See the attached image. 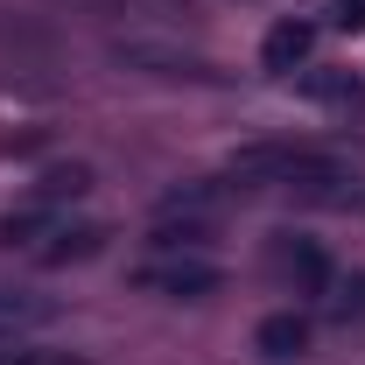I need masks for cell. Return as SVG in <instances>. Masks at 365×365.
Masks as SVG:
<instances>
[{
	"label": "cell",
	"instance_id": "cell-7",
	"mask_svg": "<svg viewBox=\"0 0 365 365\" xmlns=\"http://www.w3.org/2000/svg\"><path fill=\"white\" fill-rule=\"evenodd\" d=\"M0 365H78L71 351H29V344H14V351H0Z\"/></svg>",
	"mask_w": 365,
	"mask_h": 365
},
{
	"label": "cell",
	"instance_id": "cell-3",
	"mask_svg": "<svg viewBox=\"0 0 365 365\" xmlns=\"http://www.w3.org/2000/svg\"><path fill=\"white\" fill-rule=\"evenodd\" d=\"M309 49H317V21H281L267 36V49H260V63H267V71H295Z\"/></svg>",
	"mask_w": 365,
	"mask_h": 365
},
{
	"label": "cell",
	"instance_id": "cell-6",
	"mask_svg": "<svg viewBox=\"0 0 365 365\" xmlns=\"http://www.w3.org/2000/svg\"><path fill=\"white\" fill-rule=\"evenodd\" d=\"M302 85L317 91V98H330V106H351V113H359V98H365L359 78H302Z\"/></svg>",
	"mask_w": 365,
	"mask_h": 365
},
{
	"label": "cell",
	"instance_id": "cell-5",
	"mask_svg": "<svg viewBox=\"0 0 365 365\" xmlns=\"http://www.w3.org/2000/svg\"><path fill=\"white\" fill-rule=\"evenodd\" d=\"M302 344H309V323L302 317H267L260 323V351H267V359H295Z\"/></svg>",
	"mask_w": 365,
	"mask_h": 365
},
{
	"label": "cell",
	"instance_id": "cell-2",
	"mask_svg": "<svg viewBox=\"0 0 365 365\" xmlns=\"http://www.w3.org/2000/svg\"><path fill=\"white\" fill-rule=\"evenodd\" d=\"M140 288L176 295V302H197V295L218 288V267H211L204 253H169V260H148V267H140Z\"/></svg>",
	"mask_w": 365,
	"mask_h": 365
},
{
	"label": "cell",
	"instance_id": "cell-4",
	"mask_svg": "<svg viewBox=\"0 0 365 365\" xmlns=\"http://www.w3.org/2000/svg\"><path fill=\"white\" fill-rule=\"evenodd\" d=\"M49 323V302L36 295H14V288H0V344H14L21 330H43Z\"/></svg>",
	"mask_w": 365,
	"mask_h": 365
},
{
	"label": "cell",
	"instance_id": "cell-8",
	"mask_svg": "<svg viewBox=\"0 0 365 365\" xmlns=\"http://www.w3.org/2000/svg\"><path fill=\"white\" fill-rule=\"evenodd\" d=\"M330 21L337 29H365V0H330Z\"/></svg>",
	"mask_w": 365,
	"mask_h": 365
},
{
	"label": "cell",
	"instance_id": "cell-1",
	"mask_svg": "<svg viewBox=\"0 0 365 365\" xmlns=\"http://www.w3.org/2000/svg\"><path fill=\"white\" fill-rule=\"evenodd\" d=\"M232 182H288V190H330L344 197L351 169L323 148H239L232 155Z\"/></svg>",
	"mask_w": 365,
	"mask_h": 365
}]
</instances>
